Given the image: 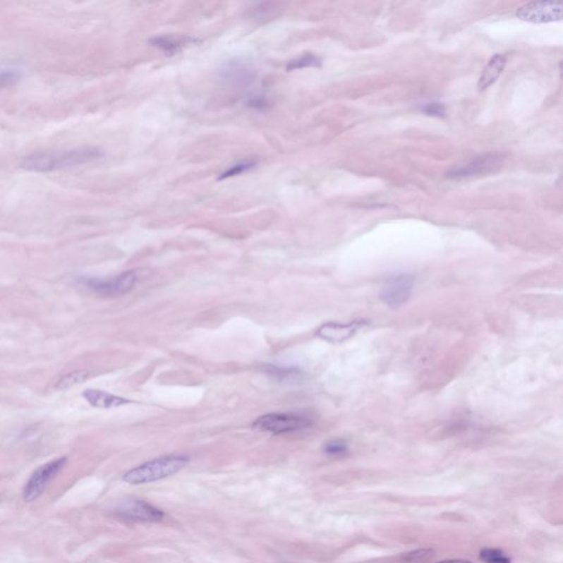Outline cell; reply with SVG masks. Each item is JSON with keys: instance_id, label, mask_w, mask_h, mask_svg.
<instances>
[{"instance_id": "cell-2", "label": "cell", "mask_w": 563, "mask_h": 563, "mask_svg": "<svg viewBox=\"0 0 563 563\" xmlns=\"http://www.w3.org/2000/svg\"><path fill=\"white\" fill-rule=\"evenodd\" d=\"M190 462V458L181 454L161 456L133 468L123 476L129 484H145L159 481L181 471Z\"/></svg>"}, {"instance_id": "cell-15", "label": "cell", "mask_w": 563, "mask_h": 563, "mask_svg": "<svg viewBox=\"0 0 563 563\" xmlns=\"http://www.w3.org/2000/svg\"><path fill=\"white\" fill-rule=\"evenodd\" d=\"M23 78V71L16 66L0 68V90L15 87Z\"/></svg>"}, {"instance_id": "cell-20", "label": "cell", "mask_w": 563, "mask_h": 563, "mask_svg": "<svg viewBox=\"0 0 563 563\" xmlns=\"http://www.w3.org/2000/svg\"><path fill=\"white\" fill-rule=\"evenodd\" d=\"M255 164L257 163L253 162V161H245V162L238 163L234 167H230L227 171H224L222 174H220L218 180H227L230 177L237 176V175L242 174V173L248 172V171L253 169Z\"/></svg>"}, {"instance_id": "cell-17", "label": "cell", "mask_w": 563, "mask_h": 563, "mask_svg": "<svg viewBox=\"0 0 563 563\" xmlns=\"http://www.w3.org/2000/svg\"><path fill=\"white\" fill-rule=\"evenodd\" d=\"M320 66H322V59L314 53H306L299 58L289 61L286 70L291 72V71L301 70V68H320Z\"/></svg>"}, {"instance_id": "cell-5", "label": "cell", "mask_w": 563, "mask_h": 563, "mask_svg": "<svg viewBox=\"0 0 563 563\" xmlns=\"http://www.w3.org/2000/svg\"><path fill=\"white\" fill-rule=\"evenodd\" d=\"M112 514L126 521L157 523L164 519V513L155 506L137 499H125L118 502Z\"/></svg>"}, {"instance_id": "cell-3", "label": "cell", "mask_w": 563, "mask_h": 563, "mask_svg": "<svg viewBox=\"0 0 563 563\" xmlns=\"http://www.w3.org/2000/svg\"><path fill=\"white\" fill-rule=\"evenodd\" d=\"M314 425L310 415L299 413H271L255 419L252 425L257 430L273 435L291 434L306 430Z\"/></svg>"}, {"instance_id": "cell-11", "label": "cell", "mask_w": 563, "mask_h": 563, "mask_svg": "<svg viewBox=\"0 0 563 563\" xmlns=\"http://www.w3.org/2000/svg\"><path fill=\"white\" fill-rule=\"evenodd\" d=\"M83 397L88 401V404L96 408L109 409L123 406L133 401L123 397L116 396L114 394L107 393L100 389H88L83 393Z\"/></svg>"}, {"instance_id": "cell-1", "label": "cell", "mask_w": 563, "mask_h": 563, "mask_svg": "<svg viewBox=\"0 0 563 563\" xmlns=\"http://www.w3.org/2000/svg\"><path fill=\"white\" fill-rule=\"evenodd\" d=\"M104 155L105 153L100 147L92 145L37 151L23 159L20 169L28 172H54L92 162Z\"/></svg>"}, {"instance_id": "cell-10", "label": "cell", "mask_w": 563, "mask_h": 563, "mask_svg": "<svg viewBox=\"0 0 563 563\" xmlns=\"http://www.w3.org/2000/svg\"><path fill=\"white\" fill-rule=\"evenodd\" d=\"M364 325H367L364 320H354L349 324L327 322L317 330V336L332 344H339L351 338Z\"/></svg>"}, {"instance_id": "cell-21", "label": "cell", "mask_w": 563, "mask_h": 563, "mask_svg": "<svg viewBox=\"0 0 563 563\" xmlns=\"http://www.w3.org/2000/svg\"><path fill=\"white\" fill-rule=\"evenodd\" d=\"M421 111L430 117L442 118L446 116V106L441 102H428L421 107Z\"/></svg>"}, {"instance_id": "cell-24", "label": "cell", "mask_w": 563, "mask_h": 563, "mask_svg": "<svg viewBox=\"0 0 563 563\" xmlns=\"http://www.w3.org/2000/svg\"><path fill=\"white\" fill-rule=\"evenodd\" d=\"M438 563H472V562L466 560H448V561H442V562H438Z\"/></svg>"}, {"instance_id": "cell-14", "label": "cell", "mask_w": 563, "mask_h": 563, "mask_svg": "<svg viewBox=\"0 0 563 563\" xmlns=\"http://www.w3.org/2000/svg\"><path fill=\"white\" fill-rule=\"evenodd\" d=\"M192 41L190 37H174L171 35H157L149 41L150 44L162 51L167 55H174L182 50L183 47Z\"/></svg>"}, {"instance_id": "cell-23", "label": "cell", "mask_w": 563, "mask_h": 563, "mask_svg": "<svg viewBox=\"0 0 563 563\" xmlns=\"http://www.w3.org/2000/svg\"><path fill=\"white\" fill-rule=\"evenodd\" d=\"M248 105L250 107L255 108V109H265V108L269 107V104H267V100H265V97H262V96H257V97L251 98L248 102Z\"/></svg>"}, {"instance_id": "cell-7", "label": "cell", "mask_w": 563, "mask_h": 563, "mask_svg": "<svg viewBox=\"0 0 563 563\" xmlns=\"http://www.w3.org/2000/svg\"><path fill=\"white\" fill-rule=\"evenodd\" d=\"M516 16L525 23H557L562 20L563 5L560 1H533L519 7Z\"/></svg>"}, {"instance_id": "cell-16", "label": "cell", "mask_w": 563, "mask_h": 563, "mask_svg": "<svg viewBox=\"0 0 563 563\" xmlns=\"http://www.w3.org/2000/svg\"><path fill=\"white\" fill-rule=\"evenodd\" d=\"M88 377H90V373L85 370H80V371L65 374L56 383V389H61V391L72 389V387H76L78 384L84 383L88 379Z\"/></svg>"}, {"instance_id": "cell-6", "label": "cell", "mask_w": 563, "mask_h": 563, "mask_svg": "<svg viewBox=\"0 0 563 563\" xmlns=\"http://www.w3.org/2000/svg\"><path fill=\"white\" fill-rule=\"evenodd\" d=\"M138 282L135 271H127L125 273L112 277V279H85L83 284L90 291L102 296L117 297L127 294L133 291Z\"/></svg>"}, {"instance_id": "cell-19", "label": "cell", "mask_w": 563, "mask_h": 563, "mask_svg": "<svg viewBox=\"0 0 563 563\" xmlns=\"http://www.w3.org/2000/svg\"><path fill=\"white\" fill-rule=\"evenodd\" d=\"M348 444L344 439H332L324 444V452L327 456H344L348 452Z\"/></svg>"}, {"instance_id": "cell-8", "label": "cell", "mask_w": 563, "mask_h": 563, "mask_svg": "<svg viewBox=\"0 0 563 563\" xmlns=\"http://www.w3.org/2000/svg\"><path fill=\"white\" fill-rule=\"evenodd\" d=\"M414 285L415 277L407 273L389 277L382 286L380 294L382 302L391 308L404 305L411 297Z\"/></svg>"}, {"instance_id": "cell-13", "label": "cell", "mask_w": 563, "mask_h": 563, "mask_svg": "<svg viewBox=\"0 0 563 563\" xmlns=\"http://www.w3.org/2000/svg\"><path fill=\"white\" fill-rule=\"evenodd\" d=\"M261 371L279 383H296L304 377L303 372L297 368L279 367L274 364H265L261 368Z\"/></svg>"}, {"instance_id": "cell-22", "label": "cell", "mask_w": 563, "mask_h": 563, "mask_svg": "<svg viewBox=\"0 0 563 563\" xmlns=\"http://www.w3.org/2000/svg\"><path fill=\"white\" fill-rule=\"evenodd\" d=\"M432 557H434V551L430 549H419V550L413 551L406 555L405 559L411 563H421L426 562Z\"/></svg>"}, {"instance_id": "cell-9", "label": "cell", "mask_w": 563, "mask_h": 563, "mask_svg": "<svg viewBox=\"0 0 563 563\" xmlns=\"http://www.w3.org/2000/svg\"><path fill=\"white\" fill-rule=\"evenodd\" d=\"M503 155L501 153H486L476 157L473 161L464 167H454L447 173V177L452 180H460L466 177L485 175L501 169Z\"/></svg>"}, {"instance_id": "cell-18", "label": "cell", "mask_w": 563, "mask_h": 563, "mask_svg": "<svg viewBox=\"0 0 563 563\" xmlns=\"http://www.w3.org/2000/svg\"><path fill=\"white\" fill-rule=\"evenodd\" d=\"M480 560L483 563H511L507 555L500 549L485 548L480 552Z\"/></svg>"}, {"instance_id": "cell-12", "label": "cell", "mask_w": 563, "mask_h": 563, "mask_svg": "<svg viewBox=\"0 0 563 563\" xmlns=\"http://www.w3.org/2000/svg\"><path fill=\"white\" fill-rule=\"evenodd\" d=\"M506 65V56L503 54H495L488 62L482 71L481 78L478 80V90H485L497 80L501 76Z\"/></svg>"}, {"instance_id": "cell-4", "label": "cell", "mask_w": 563, "mask_h": 563, "mask_svg": "<svg viewBox=\"0 0 563 563\" xmlns=\"http://www.w3.org/2000/svg\"><path fill=\"white\" fill-rule=\"evenodd\" d=\"M66 462L68 458L62 456L37 468L25 484L23 493V500L28 503H31L39 499L49 484L54 480L55 476L62 471Z\"/></svg>"}]
</instances>
